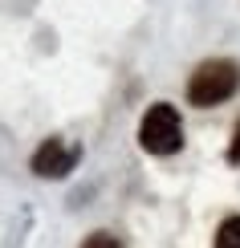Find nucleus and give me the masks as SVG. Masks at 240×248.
I'll return each instance as SVG.
<instances>
[{
    "label": "nucleus",
    "instance_id": "nucleus-1",
    "mask_svg": "<svg viewBox=\"0 0 240 248\" xmlns=\"http://www.w3.org/2000/svg\"><path fill=\"white\" fill-rule=\"evenodd\" d=\"M236 86H240V65L228 57H212L187 81V102L192 106H220L236 94Z\"/></svg>",
    "mask_w": 240,
    "mask_h": 248
},
{
    "label": "nucleus",
    "instance_id": "nucleus-2",
    "mask_svg": "<svg viewBox=\"0 0 240 248\" xmlns=\"http://www.w3.org/2000/svg\"><path fill=\"white\" fill-rule=\"evenodd\" d=\"M139 142H143V151H151V155H175L183 147L179 110L167 106V102H155L147 114H143V122H139Z\"/></svg>",
    "mask_w": 240,
    "mask_h": 248
},
{
    "label": "nucleus",
    "instance_id": "nucleus-3",
    "mask_svg": "<svg viewBox=\"0 0 240 248\" xmlns=\"http://www.w3.org/2000/svg\"><path fill=\"white\" fill-rule=\"evenodd\" d=\"M78 163V151L65 147L61 139H45L33 155V171L41 175V179H61V175H69Z\"/></svg>",
    "mask_w": 240,
    "mask_h": 248
},
{
    "label": "nucleus",
    "instance_id": "nucleus-4",
    "mask_svg": "<svg viewBox=\"0 0 240 248\" xmlns=\"http://www.w3.org/2000/svg\"><path fill=\"white\" fill-rule=\"evenodd\" d=\"M212 248H240V216H228L220 228H216Z\"/></svg>",
    "mask_w": 240,
    "mask_h": 248
},
{
    "label": "nucleus",
    "instance_id": "nucleus-5",
    "mask_svg": "<svg viewBox=\"0 0 240 248\" xmlns=\"http://www.w3.org/2000/svg\"><path fill=\"white\" fill-rule=\"evenodd\" d=\"M81 248H122V244H118V236H110V232H94V236L81 240Z\"/></svg>",
    "mask_w": 240,
    "mask_h": 248
},
{
    "label": "nucleus",
    "instance_id": "nucleus-6",
    "mask_svg": "<svg viewBox=\"0 0 240 248\" xmlns=\"http://www.w3.org/2000/svg\"><path fill=\"white\" fill-rule=\"evenodd\" d=\"M228 159L240 163V122H236V130H232V142H228Z\"/></svg>",
    "mask_w": 240,
    "mask_h": 248
}]
</instances>
